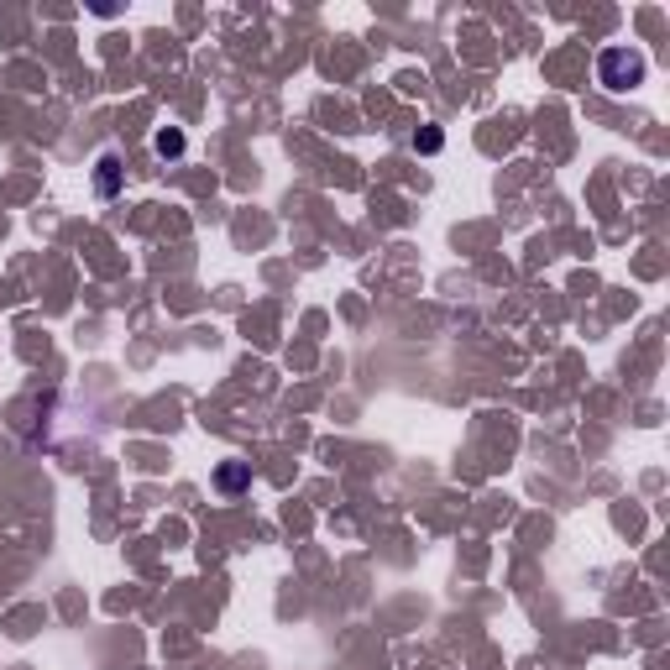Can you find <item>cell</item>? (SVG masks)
<instances>
[{
	"mask_svg": "<svg viewBox=\"0 0 670 670\" xmlns=\"http://www.w3.org/2000/svg\"><path fill=\"white\" fill-rule=\"evenodd\" d=\"M95 184H100V194H116V188H121V163H116V157H100V178H95Z\"/></svg>",
	"mask_w": 670,
	"mask_h": 670,
	"instance_id": "cell-2",
	"label": "cell"
},
{
	"mask_svg": "<svg viewBox=\"0 0 670 670\" xmlns=\"http://www.w3.org/2000/svg\"><path fill=\"white\" fill-rule=\"evenodd\" d=\"M414 147H419V152H440V131H435V126H430V131H419Z\"/></svg>",
	"mask_w": 670,
	"mask_h": 670,
	"instance_id": "cell-4",
	"label": "cell"
},
{
	"mask_svg": "<svg viewBox=\"0 0 670 670\" xmlns=\"http://www.w3.org/2000/svg\"><path fill=\"white\" fill-rule=\"evenodd\" d=\"M241 482H247V466H226L220 472V487H241Z\"/></svg>",
	"mask_w": 670,
	"mask_h": 670,
	"instance_id": "cell-5",
	"label": "cell"
},
{
	"mask_svg": "<svg viewBox=\"0 0 670 670\" xmlns=\"http://www.w3.org/2000/svg\"><path fill=\"white\" fill-rule=\"evenodd\" d=\"M597 79H603V89H634V84L645 79V58L628 53V47H607L603 58H597Z\"/></svg>",
	"mask_w": 670,
	"mask_h": 670,
	"instance_id": "cell-1",
	"label": "cell"
},
{
	"mask_svg": "<svg viewBox=\"0 0 670 670\" xmlns=\"http://www.w3.org/2000/svg\"><path fill=\"white\" fill-rule=\"evenodd\" d=\"M157 152H163V157H178V152H184V137H178V131H157Z\"/></svg>",
	"mask_w": 670,
	"mask_h": 670,
	"instance_id": "cell-3",
	"label": "cell"
}]
</instances>
